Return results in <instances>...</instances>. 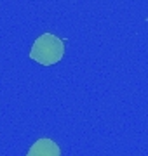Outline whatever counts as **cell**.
Returning <instances> with one entry per match:
<instances>
[{
	"mask_svg": "<svg viewBox=\"0 0 148 156\" xmlns=\"http://www.w3.org/2000/svg\"><path fill=\"white\" fill-rule=\"evenodd\" d=\"M63 56H65V40L49 31L40 35L30 50V59H33L42 66H52L61 61Z\"/></svg>",
	"mask_w": 148,
	"mask_h": 156,
	"instance_id": "6da1fadb",
	"label": "cell"
},
{
	"mask_svg": "<svg viewBox=\"0 0 148 156\" xmlns=\"http://www.w3.org/2000/svg\"><path fill=\"white\" fill-rule=\"evenodd\" d=\"M26 156H61V149L52 139L42 137L31 144Z\"/></svg>",
	"mask_w": 148,
	"mask_h": 156,
	"instance_id": "7a4b0ae2",
	"label": "cell"
}]
</instances>
